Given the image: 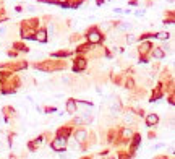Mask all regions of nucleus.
Masks as SVG:
<instances>
[{"mask_svg": "<svg viewBox=\"0 0 175 159\" xmlns=\"http://www.w3.org/2000/svg\"><path fill=\"white\" fill-rule=\"evenodd\" d=\"M153 55H154L156 58H162V57H164V52H162V50H159V49H156V50L153 52Z\"/></svg>", "mask_w": 175, "mask_h": 159, "instance_id": "6", "label": "nucleus"}, {"mask_svg": "<svg viewBox=\"0 0 175 159\" xmlns=\"http://www.w3.org/2000/svg\"><path fill=\"white\" fill-rule=\"evenodd\" d=\"M37 39H39V41H41V42H46V31H39V33H37Z\"/></svg>", "mask_w": 175, "mask_h": 159, "instance_id": "5", "label": "nucleus"}, {"mask_svg": "<svg viewBox=\"0 0 175 159\" xmlns=\"http://www.w3.org/2000/svg\"><path fill=\"white\" fill-rule=\"evenodd\" d=\"M85 138H86V132H78L76 133V140L78 141H83Z\"/></svg>", "mask_w": 175, "mask_h": 159, "instance_id": "7", "label": "nucleus"}, {"mask_svg": "<svg viewBox=\"0 0 175 159\" xmlns=\"http://www.w3.org/2000/svg\"><path fill=\"white\" fill-rule=\"evenodd\" d=\"M126 41H128V42H133L135 38H133V36H126Z\"/></svg>", "mask_w": 175, "mask_h": 159, "instance_id": "11", "label": "nucleus"}, {"mask_svg": "<svg viewBox=\"0 0 175 159\" xmlns=\"http://www.w3.org/2000/svg\"><path fill=\"white\" fill-rule=\"evenodd\" d=\"M88 39H89V42H99L101 41V34L97 33V31H93V33H89V36H88Z\"/></svg>", "mask_w": 175, "mask_h": 159, "instance_id": "2", "label": "nucleus"}, {"mask_svg": "<svg viewBox=\"0 0 175 159\" xmlns=\"http://www.w3.org/2000/svg\"><path fill=\"white\" fill-rule=\"evenodd\" d=\"M157 120H159V118H157V115H156V114H149V115H148V125H149V127L156 125V124H157Z\"/></svg>", "mask_w": 175, "mask_h": 159, "instance_id": "3", "label": "nucleus"}, {"mask_svg": "<svg viewBox=\"0 0 175 159\" xmlns=\"http://www.w3.org/2000/svg\"><path fill=\"white\" fill-rule=\"evenodd\" d=\"M42 140H44L42 136H41V138H37V140H36V141L33 143V146H41V145H42Z\"/></svg>", "mask_w": 175, "mask_h": 159, "instance_id": "9", "label": "nucleus"}, {"mask_svg": "<svg viewBox=\"0 0 175 159\" xmlns=\"http://www.w3.org/2000/svg\"><path fill=\"white\" fill-rule=\"evenodd\" d=\"M65 146H67V140H65V138H62V136L55 138L54 143H52V148H54L55 151H62V149H65Z\"/></svg>", "mask_w": 175, "mask_h": 159, "instance_id": "1", "label": "nucleus"}, {"mask_svg": "<svg viewBox=\"0 0 175 159\" xmlns=\"http://www.w3.org/2000/svg\"><path fill=\"white\" fill-rule=\"evenodd\" d=\"M3 33H5V28H3V26H0V34H3Z\"/></svg>", "mask_w": 175, "mask_h": 159, "instance_id": "12", "label": "nucleus"}, {"mask_svg": "<svg viewBox=\"0 0 175 159\" xmlns=\"http://www.w3.org/2000/svg\"><path fill=\"white\" fill-rule=\"evenodd\" d=\"M157 39H169V34H167V33H159Z\"/></svg>", "mask_w": 175, "mask_h": 159, "instance_id": "8", "label": "nucleus"}, {"mask_svg": "<svg viewBox=\"0 0 175 159\" xmlns=\"http://www.w3.org/2000/svg\"><path fill=\"white\" fill-rule=\"evenodd\" d=\"M67 110H68L70 114H75V110H76V104H75V101H68V104H67Z\"/></svg>", "mask_w": 175, "mask_h": 159, "instance_id": "4", "label": "nucleus"}, {"mask_svg": "<svg viewBox=\"0 0 175 159\" xmlns=\"http://www.w3.org/2000/svg\"><path fill=\"white\" fill-rule=\"evenodd\" d=\"M125 120H126V122H130V124H131V122H133V115H131V114H128V115H126V117H125Z\"/></svg>", "mask_w": 175, "mask_h": 159, "instance_id": "10", "label": "nucleus"}, {"mask_svg": "<svg viewBox=\"0 0 175 159\" xmlns=\"http://www.w3.org/2000/svg\"><path fill=\"white\" fill-rule=\"evenodd\" d=\"M0 149H3V145H2V143H0Z\"/></svg>", "mask_w": 175, "mask_h": 159, "instance_id": "13", "label": "nucleus"}]
</instances>
